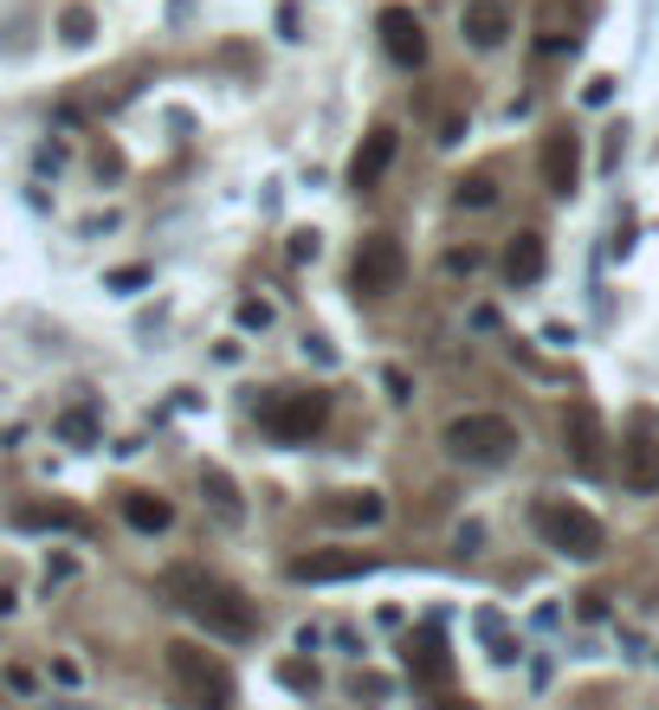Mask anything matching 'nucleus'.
Masks as SVG:
<instances>
[{"mask_svg": "<svg viewBox=\"0 0 659 710\" xmlns=\"http://www.w3.org/2000/svg\"><path fill=\"white\" fill-rule=\"evenodd\" d=\"M395 149H401V130H395V123H375V130L356 142V155H350V188H356V194H368V188L395 168Z\"/></svg>", "mask_w": 659, "mask_h": 710, "instance_id": "obj_11", "label": "nucleus"}, {"mask_svg": "<svg viewBox=\"0 0 659 710\" xmlns=\"http://www.w3.org/2000/svg\"><path fill=\"white\" fill-rule=\"evenodd\" d=\"M408 279V252H401V239L395 233H368L363 246H356V259H350V284H356V297H395Z\"/></svg>", "mask_w": 659, "mask_h": 710, "instance_id": "obj_6", "label": "nucleus"}, {"mask_svg": "<svg viewBox=\"0 0 659 710\" xmlns=\"http://www.w3.org/2000/svg\"><path fill=\"white\" fill-rule=\"evenodd\" d=\"M356 575H368V556L363 549H310V556H297L292 563V581H356Z\"/></svg>", "mask_w": 659, "mask_h": 710, "instance_id": "obj_14", "label": "nucleus"}, {"mask_svg": "<svg viewBox=\"0 0 659 710\" xmlns=\"http://www.w3.org/2000/svg\"><path fill=\"white\" fill-rule=\"evenodd\" d=\"M13 523H20V530H72V536H84V517L66 510V504H20Z\"/></svg>", "mask_w": 659, "mask_h": 710, "instance_id": "obj_19", "label": "nucleus"}, {"mask_svg": "<svg viewBox=\"0 0 659 710\" xmlns=\"http://www.w3.org/2000/svg\"><path fill=\"white\" fill-rule=\"evenodd\" d=\"M563 446H569V459L582 472H601L608 465V433H601V414L588 401H569L563 407Z\"/></svg>", "mask_w": 659, "mask_h": 710, "instance_id": "obj_8", "label": "nucleus"}, {"mask_svg": "<svg viewBox=\"0 0 659 710\" xmlns=\"http://www.w3.org/2000/svg\"><path fill=\"white\" fill-rule=\"evenodd\" d=\"M621 485H627L634 497L659 492V433L647 421H634L627 446H621Z\"/></svg>", "mask_w": 659, "mask_h": 710, "instance_id": "obj_10", "label": "nucleus"}, {"mask_svg": "<svg viewBox=\"0 0 659 710\" xmlns=\"http://www.w3.org/2000/svg\"><path fill=\"white\" fill-rule=\"evenodd\" d=\"M479 543H485V530H479V523H459V549H466V556H472V549H479Z\"/></svg>", "mask_w": 659, "mask_h": 710, "instance_id": "obj_34", "label": "nucleus"}, {"mask_svg": "<svg viewBox=\"0 0 659 710\" xmlns=\"http://www.w3.org/2000/svg\"><path fill=\"white\" fill-rule=\"evenodd\" d=\"M123 523L143 530V536H162V530L175 523V504L162 492H123Z\"/></svg>", "mask_w": 659, "mask_h": 710, "instance_id": "obj_16", "label": "nucleus"}, {"mask_svg": "<svg viewBox=\"0 0 659 710\" xmlns=\"http://www.w3.org/2000/svg\"><path fill=\"white\" fill-rule=\"evenodd\" d=\"M162 594L201 627L208 639H226V646H246V639H259V607L233 588V581H220V575H208V568L195 563H175L162 568Z\"/></svg>", "mask_w": 659, "mask_h": 710, "instance_id": "obj_1", "label": "nucleus"}, {"mask_svg": "<svg viewBox=\"0 0 659 710\" xmlns=\"http://www.w3.org/2000/svg\"><path fill=\"white\" fill-rule=\"evenodd\" d=\"M381 388H388V401H414V381H408V368H381Z\"/></svg>", "mask_w": 659, "mask_h": 710, "instance_id": "obj_24", "label": "nucleus"}, {"mask_svg": "<svg viewBox=\"0 0 659 710\" xmlns=\"http://www.w3.org/2000/svg\"><path fill=\"white\" fill-rule=\"evenodd\" d=\"M7 691H20V698H26V691H33V672H26V665H7Z\"/></svg>", "mask_w": 659, "mask_h": 710, "instance_id": "obj_32", "label": "nucleus"}, {"mask_svg": "<svg viewBox=\"0 0 659 710\" xmlns=\"http://www.w3.org/2000/svg\"><path fill=\"white\" fill-rule=\"evenodd\" d=\"M72 575H78L72 556H52V563H46V588H52V581H72Z\"/></svg>", "mask_w": 659, "mask_h": 710, "instance_id": "obj_30", "label": "nucleus"}, {"mask_svg": "<svg viewBox=\"0 0 659 710\" xmlns=\"http://www.w3.org/2000/svg\"><path fill=\"white\" fill-rule=\"evenodd\" d=\"M530 523H537V536H543L556 556H569V563H595V556L608 549V530L595 523V510L569 504V497H537V504H530Z\"/></svg>", "mask_w": 659, "mask_h": 710, "instance_id": "obj_2", "label": "nucleus"}, {"mask_svg": "<svg viewBox=\"0 0 659 710\" xmlns=\"http://www.w3.org/2000/svg\"><path fill=\"white\" fill-rule=\"evenodd\" d=\"M317 252H323V239H317V233H292V259H297V265H304V259H317Z\"/></svg>", "mask_w": 659, "mask_h": 710, "instance_id": "obj_27", "label": "nucleus"}, {"mask_svg": "<svg viewBox=\"0 0 659 710\" xmlns=\"http://www.w3.org/2000/svg\"><path fill=\"white\" fill-rule=\"evenodd\" d=\"M201 497L214 504L220 523H246V497H239V485H233L220 465H201Z\"/></svg>", "mask_w": 659, "mask_h": 710, "instance_id": "obj_17", "label": "nucleus"}, {"mask_svg": "<svg viewBox=\"0 0 659 710\" xmlns=\"http://www.w3.org/2000/svg\"><path fill=\"white\" fill-rule=\"evenodd\" d=\"M317 517L337 523V530H375V523L388 517V497L381 492H330L317 504Z\"/></svg>", "mask_w": 659, "mask_h": 710, "instance_id": "obj_13", "label": "nucleus"}, {"mask_svg": "<svg viewBox=\"0 0 659 710\" xmlns=\"http://www.w3.org/2000/svg\"><path fill=\"white\" fill-rule=\"evenodd\" d=\"M104 284H110V291H137V284H149V272H143V265H117Z\"/></svg>", "mask_w": 659, "mask_h": 710, "instance_id": "obj_26", "label": "nucleus"}, {"mask_svg": "<svg viewBox=\"0 0 659 710\" xmlns=\"http://www.w3.org/2000/svg\"><path fill=\"white\" fill-rule=\"evenodd\" d=\"M576 614L582 620H608V594H576Z\"/></svg>", "mask_w": 659, "mask_h": 710, "instance_id": "obj_28", "label": "nucleus"}, {"mask_svg": "<svg viewBox=\"0 0 659 710\" xmlns=\"http://www.w3.org/2000/svg\"><path fill=\"white\" fill-rule=\"evenodd\" d=\"M52 678H59V685L72 691L78 678H84V665H78V659H52Z\"/></svg>", "mask_w": 659, "mask_h": 710, "instance_id": "obj_29", "label": "nucleus"}, {"mask_svg": "<svg viewBox=\"0 0 659 710\" xmlns=\"http://www.w3.org/2000/svg\"><path fill=\"white\" fill-rule=\"evenodd\" d=\"M439 446H446V459H459V465H505L517 446H523V433H517L505 414H459V421H446Z\"/></svg>", "mask_w": 659, "mask_h": 710, "instance_id": "obj_3", "label": "nucleus"}, {"mask_svg": "<svg viewBox=\"0 0 659 710\" xmlns=\"http://www.w3.org/2000/svg\"><path fill=\"white\" fill-rule=\"evenodd\" d=\"M439 710H472V705H459V698H446V705H439Z\"/></svg>", "mask_w": 659, "mask_h": 710, "instance_id": "obj_36", "label": "nucleus"}, {"mask_svg": "<svg viewBox=\"0 0 659 710\" xmlns=\"http://www.w3.org/2000/svg\"><path fill=\"white\" fill-rule=\"evenodd\" d=\"M505 279L511 284H537L543 279V233H517L505 246Z\"/></svg>", "mask_w": 659, "mask_h": 710, "instance_id": "obj_18", "label": "nucleus"}, {"mask_svg": "<svg viewBox=\"0 0 659 710\" xmlns=\"http://www.w3.org/2000/svg\"><path fill=\"white\" fill-rule=\"evenodd\" d=\"M375 33H381L388 59H395L401 71H421V66H427V26H421V13H414V7H381V13H375Z\"/></svg>", "mask_w": 659, "mask_h": 710, "instance_id": "obj_7", "label": "nucleus"}, {"mask_svg": "<svg viewBox=\"0 0 659 710\" xmlns=\"http://www.w3.org/2000/svg\"><path fill=\"white\" fill-rule=\"evenodd\" d=\"M279 678H285V685H292V691H317V672H310V665H279Z\"/></svg>", "mask_w": 659, "mask_h": 710, "instance_id": "obj_25", "label": "nucleus"}, {"mask_svg": "<svg viewBox=\"0 0 659 710\" xmlns=\"http://www.w3.org/2000/svg\"><path fill=\"white\" fill-rule=\"evenodd\" d=\"M543 188L556 201H569L582 188V137L576 130H550L543 137Z\"/></svg>", "mask_w": 659, "mask_h": 710, "instance_id": "obj_9", "label": "nucleus"}, {"mask_svg": "<svg viewBox=\"0 0 659 710\" xmlns=\"http://www.w3.org/2000/svg\"><path fill=\"white\" fill-rule=\"evenodd\" d=\"M59 433H66L72 446H91V439H97V421H91V407H72V414L59 421Z\"/></svg>", "mask_w": 659, "mask_h": 710, "instance_id": "obj_21", "label": "nucleus"}, {"mask_svg": "<svg viewBox=\"0 0 659 710\" xmlns=\"http://www.w3.org/2000/svg\"><path fill=\"white\" fill-rule=\"evenodd\" d=\"M452 201L459 208H492L498 201V181L492 175H466V181H452Z\"/></svg>", "mask_w": 659, "mask_h": 710, "instance_id": "obj_20", "label": "nucleus"}, {"mask_svg": "<svg viewBox=\"0 0 659 710\" xmlns=\"http://www.w3.org/2000/svg\"><path fill=\"white\" fill-rule=\"evenodd\" d=\"M446 272H479V252L466 246V252H446Z\"/></svg>", "mask_w": 659, "mask_h": 710, "instance_id": "obj_31", "label": "nucleus"}, {"mask_svg": "<svg viewBox=\"0 0 659 710\" xmlns=\"http://www.w3.org/2000/svg\"><path fill=\"white\" fill-rule=\"evenodd\" d=\"M459 33H466L479 52L505 46V39H511V0H466V7H459Z\"/></svg>", "mask_w": 659, "mask_h": 710, "instance_id": "obj_12", "label": "nucleus"}, {"mask_svg": "<svg viewBox=\"0 0 659 710\" xmlns=\"http://www.w3.org/2000/svg\"><path fill=\"white\" fill-rule=\"evenodd\" d=\"M59 33H66L72 46H84V39L97 33V20H91V7H66V20H59Z\"/></svg>", "mask_w": 659, "mask_h": 710, "instance_id": "obj_22", "label": "nucleus"}, {"mask_svg": "<svg viewBox=\"0 0 659 710\" xmlns=\"http://www.w3.org/2000/svg\"><path fill=\"white\" fill-rule=\"evenodd\" d=\"M608 97H614V78H595V84L582 91V104H608Z\"/></svg>", "mask_w": 659, "mask_h": 710, "instance_id": "obj_33", "label": "nucleus"}, {"mask_svg": "<svg viewBox=\"0 0 659 710\" xmlns=\"http://www.w3.org/2000/svg\"><path fill=\"white\" fill-rule=\"evenodd\" d=\"M259 426L279 439V446H304L330 426V394L323 388H279L259 401Z\"/></svg>", "mask_w": 659, "mask_h": 710, "instance_id": "obj_5", "label": "nucleus"}, {"mask_svg": "<svg viewBox=\"0 0 659 710\" xmlns=\"http://www.w3.org/2000/svg\"><path fill=\"white\" fill-rule=\"evenodd\" d=\"M408 672H414V678H421V685H446V678H452V659H446V639L434 634V627H421V634L408 639Z\"/></svg>", "mask_w": 659, "mask_h": 710, "instance_id": "obj_15", "label": "nucleus"}, {"mask_svg": "<svg viewBox=\"0 0 659 710\" xmlns=\"http://www.w3.org/2000/svg\"><path fill=\"white\" fill-rule=\"evenodd\" d=\"M168 672H175V685H181L188 710H233V672L220 665L208 646H195V639H168Z\"/></svg>", "mask_w": 659, "mask_h": 710, "instance_id": "obj_4", "label": "nucleus"}, {"mask_svg": "<svg viewBox=\"0 0 659 710\" xmlns=\"http://www.w3.org/2000/svg\"><path fill=\"white\" fill-rule=\"evenodd\" d=\"M239 330H272V304L266 297H239Z\"/></svg>", "mask_w": 659, "mask_h": 710, "instance_id": "obj_23", "label": "nucleus"}, {"mask_svg": "<svg viewBox=\"0 0 659 710\" xmlns=\"http://www.w3.org/2000/svg\"><path fill=\"white\" fill-rule=\"evenodd\" d=\"M46 710H91V705H72V698H66V705H46Z\"/></svg>", "mask_w": 659, "mask_h": 710, "instance_id": "obj_35", "label": "nucleus"}]
</instances>
